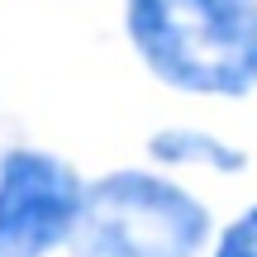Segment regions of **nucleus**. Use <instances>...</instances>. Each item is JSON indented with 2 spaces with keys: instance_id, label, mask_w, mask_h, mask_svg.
Masks as SVG:
<instances>
[{
  "instance_id": "nucleus-4",
  "label": "nucleus",
  "mask_w": 257,
  "mask_h": 257,
  "mask_svg": "<svg viewBox=\"0 0 257 257\" xmlns=\"http://www.w3.org/2000/svg\"><path fill=\"white\" fill-rule=\"evenodd\" d=\"M148 157L162 167H214V172H243V148L224 143V138L205 134V128H186V124H172L162 134L148 138Z\"/></svg>"
},
{
  "instance_id": "nucleus-3",
  "label": "nucleus",
  "mask_w": 257,
  "mask_h": 257,
  "mask_svg": "<svg viewBox=\"0 0 257 257\" xmlns=\"http://www.w3.org/2000/svg\"><path fill=\"white\" fill-rule=\"evenodd\" d=\"M86 181L53 153L15 148L0 157V257H43L72 238Z\"/></svg>"
},
{
  "instance_id": "nucleus-2",
  "label": "nucleus",
  "mask_w": 257,
  "mask_h": 257,
  "mask_svg": "<svg viewBox=\"0 0 257 257\" xmlns=\"http://www.w3.org/2000/svg\"><path fill=\"white\" fill-rule=\"evenodd\" d=\"M210 238V210L153 172H110L86 186L72 229L76 257H195Z\"/></svg>"
},
{
  "instance_id": "nucleus-5",
  "label": "nucleus",
  "mask_w": 257,
  "mask_h": 257,
  "mask_svg": "<svg viewBox=\"0 0 257 257\" xmlns=\"http://www.w3.org/2000/svg\"><path fill=\"white\" fill-rule=\"evenodd\" d=\"M214 257H257V205L243 210L214 243Z\"/></svg>"
},
{
  "instance_id": "nucleus-1",
  "label": "nucleus",
  "mask_w": 257,
  "mask_h": 257,
  "mask_svg": "<svg viewBox=\"0 0 257 257\" xmlns=\"http://www.w3.org/2000/svg\"><path fill=\"white\" fill-rule=\"evenodd\" d=\"M128 38L176 91H257V0H128Z\"/></svg>"
}]
</instances>
